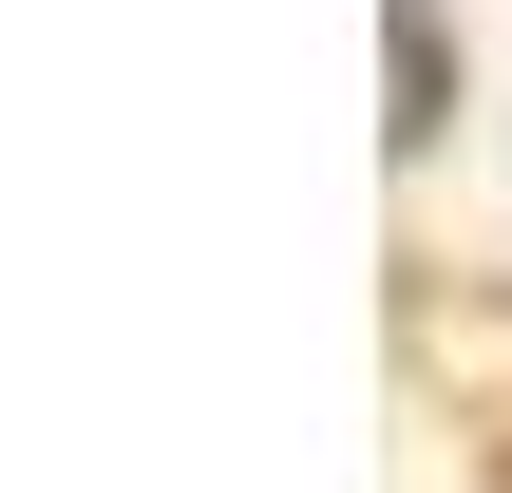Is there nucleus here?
Returning <instances> with one entry per match:
<instances>
[{
  "label": "nucleus",
  "mask_w": 512,
  "mask_h": 493,
  "mask_svg": "<svg viewBox=\"0 0 512 493\" xmlns=\"http://www.w3.org/2000/svg\"><path fill=\"white\" fill-rule=\"evenodd\" d=\"M380 76H399V152H437V0H380Z\"/></svg>",
  "instance_id": "obj_1"
}]
</instances>
